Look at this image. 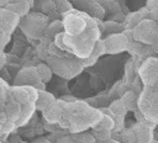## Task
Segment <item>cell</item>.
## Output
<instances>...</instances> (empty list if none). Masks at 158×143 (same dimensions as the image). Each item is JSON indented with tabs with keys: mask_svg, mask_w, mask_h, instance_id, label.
<instances>
[{
	"mask_svg": "<svg viewBox=\"0 0 158 143\" xmlns=\"http://www.w3.org/2000/svg\"><path fill=\"white\" fill-rule=\"evenodd\" d=\"M139 75L146 85H154L158 81V58H148L142 64Z\"/></svg>",
	"mask_w": 158,
	"mask_h": 143,
	"instance_id": "6da1fadb",
	"label": "cell"
},
{
	"mask_svg": "<svg viewBox=\"0 0 158 143\" xmlns=\"http://www.w3.org/2000/svg\"><path fill=\"white\" fill-rule=\"evenodd\" d=\"M128 39L125 35H114L105 39V49L107 53H118L128 47Z\"/></svg>",
	"mask_w": 158,
	"mask_h": 143,
	"instance_id": "7a4b0ae2",
	"label": "cell"
},
{
	"mask_svg": "<svg viewBox=\"0 0 158 143\" xmlns=\"http://www.w3.org/2000/svg\"><path fill=\"white\" fill-rule=\"evenodd\" d=\"M64 27H65V30H67L68 33H70V35H78V33H80L84 30L85 22L81 18L77 17V16H70V17L67 18V21L64 23Z\"/></svg>",
	"mask_w": 158,
	"mask_h": 143,
	"instance_id": "3957f363",
	"label": "cell"
},
{
	"mask_svg": "<svg viewBox=\"0 0 158 143\" xmlns=\"http://www.w3.org/2000/svg\"><path fill=\"white\" fill-rule=\"evenodd\" d=\"M53 96L49 92L46 91H38V101H37V108L38 110H46L51 105H53Z\"/></svg>",
	"mask_w": 158,
	"mask_h": 143,
	"instance_id": "277c9868",
	"label": "cell"
},
{
	"mask_svg": "<svg viewBox=\"0 0 158 143\" xmlns=\"http://www.w3.org/2000/svg\"><path fill=\"white\" fill-rule=\"evenodd\" d=\"M109 107H110V110L112 111L114 116H122V117H123V116L126 115V112H127V107H126L125 102L122 101V99H121V100H115V101H112Z\"/></svg>",
	"mask_w": 158,
	"mask_h": 143,
	"instance_id": "5b68a950",
	"label": "cell"
},
{
	"mask_svg": "<svg viewBox=\"0 0 158 143\" xmlns=\"http://www.w3.org/2000/svg\"><path fill=\"white\" fill-rule=\"evenodd\" d=\"M139 126H141V125H139ZM149 132H151V129L144 128V127L141 126V128L136 132L138 143H151L153 139H152V134H151Z\"/></svg>",
	"mask_w": 158,
	"mask_h": 143,
	"instance_id": "8992f818",
	"label": "cell"
},
{
	"mask_svg": "<svg viewBox=\"0 0 158 143\" xmlns=\"http://www.w3.org/2000/svg\"><path fill=\"white\" fill-rule=\"evenodd\" d=\"M122 101L125 102L127 110H131V111L136 110V107H137V105H136L137 104V97H136L135 92H132V91L126 92L123 95V97H122Z\"/></svg>",
	"mask_w": 158,
	"mask_h": 143,
	"instance_id": "52a82bcc",
	"label": "cell"
},
{
	"mask_svg": "<svg viewBox=\"0 0 158 143\" xmlns=\"http://www.w3.org/2000/svg\"><path fill=\"white\" fill-rule=\"evenodd\" d=\"M31 7V4L27 1V0H22V1H17V15L20 16H23L28 12Z\"/></svg>",
	"mask_w": 158,
	"mask_h": 143,
	"instance_id": "ba28073f",
	"label": "cell"
},
{
	"mask_svg": "<svg viewBox=\"0 0 158 143\" xmlns=\"http://www.w3.org/2000/svg\"><path fill=\"white\" fill-rule=\"evenodd\" d=\"M37 73H38L40 78L43 79V80H48L51 78V70L47 65H43V64L38 65L37 67Z\"/></svg>",
	"mask_w": 158,
	"mask_h": 143,
	"instance_id": "9c48e42d",
	"label": "cell"
},
{
	"mask_svg": "<svg viewBox=\"0 0 158 143\" xmlns=\"http://www.w3.org/2000/svg\"><path fill=\"white\" fill-rule=\"evenodd\" d=\"M149 17H151L153 21H158V7H153V9L149 11Z\"/></svg>",
	"mask_w": 158,
	"mask_h": 143,
	"instance_id": "30bf717a",
	"label": "cell"
},
{
	"mask_svg": "<svg viewBox=\"0 0 158 143\" xmlns=\"http://www.w3.org/2000/svg\"><path fill=\"white\" fill-rule=\"evenodd\" d=\"M90 137V134H84V136H79L78 137V143H88V138ZM90 143V142H89Z\"/></svg>",
	"mask_w": 158,
	"mask_h": 143,
	"instance_id": "8fae6325",
	"label": "cell"
},
{
	"mask_svg": "<svg viewBox=\"0 0 158 143\" xmlns=\"http://www.w3.org/2000/svg\"><path fill=\"white\" fill-rule=\"evenodd\" d=\"M148 6H149L151 9L158 7V0H148Z\"/></svg>",
	"mask_w": 158,
	"mask_h": 143,
	"instance_id": "7c38bea8",
	"label": "cell"
},
{
	"mask_svg": "<svg viewBox=\"0 0 158 143\" xmlns=\"http://www.w3.org/2000/svg\"><path fill=\"white\" fill-rule=\"evenodd\" d=\"M63 101H70V102H74L75 101V97H70V96H63L62 97Z\"/></svg>",
	"mask_w": 158,
	"mask_h": 143,
	"instance_id": "4fadbf2b",
	"label": "cell"
},
{
	"mask_svg": "<svg viewBox=\"0 0 158 143\" xmlns=\"http://www.w3.org/2000/svg\"><path fill=\"white\" fill-rule=\"evenodd\" d=\"M152 48H153V51H154V52H157V53H158V41H157V42H154V43L152 44Z\"/></svg>",
	"mask_w": 158,
	"mask_h": 143,
	"instance_id": "5bb4252c",
	"label": "cell"
},
{
	"mask_svg": "<svg viewBox=\"0 0 158 143\" xmlns=\"http://www.w3.org/2000/svg\"><path fill=\"white\" fill-rule=\"evenodd\" d=\"M9 1H10V0H0V5H5V6H6V5L9 4Z\"/></svg>",
	"mask_w": 158,
	"mask_h": 143,
	"instance_id": "9a60e30c",
	"label": "cell"
},
{
	"mask_svg": "<svg viewBox=\"0 0 158 143\" xmlns=\"http://www.w3.org/2000/svg\"><path fill=\"white\" fill-rule=\"evenodd\" d=\"M14 1H16V2H17V1H22V0H14Z\"/></svg>",
	"mask_w": 158,
	"mask_h": 143,
	"instance_id": "2e32d148",
	"label": "cell"
},
{
	"mask_svg": "<svg viewBox=\"0 0 158 143\" xmlns=\"http://www.w3.org/2000/svg\"><path fill=\"white\" fill-rule=\"evenodd\" d=\"M151 143H157V142H156V141H152V142H151Z\"/></svg>",
	"mask_w": 158,
	"mask_h": 143,
	"instance_id": "e0dca14e",
	"label": "cell"
}]
</instances>
